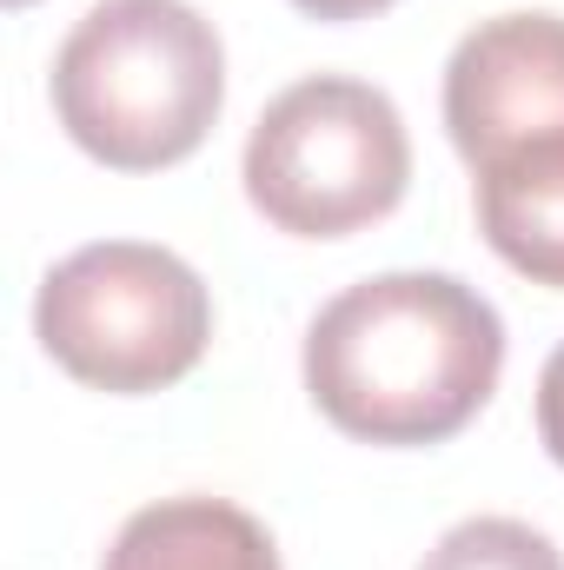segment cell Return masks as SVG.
<instances>
[{"mask_svg": "<svg viewBox=\"0 0 564 570\" xmlns=\"http://www.w3.org/2000/svg\"><path fill=\"white\" fill-rule=\"evenodd\" d=\"M505 325L451 273H379L305 325L312 405L366 444H445L498 392Z\"/></svg>", "mask_w": 564, "mask_h": 570, "instance_id": "1", "label": "cell"}, {"mask_svg": "<svg viewBox=\"0 0 564 570\" xmlns=\"http://www.w3.org/2000/svg\"><path fill=\"white\" fill-rule=\"evenodd\" d=\"M226 107V47L186 0H100L54 53V114L67 140L114 173H159L213 134Z\"/></svg>", "mask_w": 564, "mask_h": 570, "instance_id": "2", "label": "cell"}, {"mask_svg": "<svg viewBox=\"0 0 564 570\" xmlns=\"http://www.w3.org/2000/svg\"><path fill=\"white\" fill-rule=\"evenodd\" d=\"M33 332L67 379L140 399L179 385L206 358L213 298L179 253L146 239H100L40 279Z\"/></svg>", "mask_w": 564, "mask_h": 570, "instance_id": "3", "label": "cell"}, {"mask_svg": "<svg viewBox=\"0 0 564 570\" xmlns=\"http://www.w3.org/2000/svg\"><path fill=\"white\" fill-rule=\"evenodd\" d=\"M412 140L399 107L346 73L285 87L246 140V199L292 239H346L406 199Z\"/></svg>", "mask_w": 564, "mask_h": 570, "instance_id": "4", "label": "cell"}, {"mask_svg": "<svg viewBox=\"0 0 564 570\" xmlns=\"http://www.w3.org/2000/svg\"><path fill=\"white\" fill-rule=\"evenodd\" d=\"M445 134L478 173L518 146L564 140V20L498 13L478 20L445 67Z\"/></svg>", "mask_w": 564, "mask_h": 570, "instance_id": "5", "label": "cell"}, {"mask_svg": "<svg viewBox=\"0 0 564 570\" xmlns=\"http://www.w3.org/2000/svg\"><path fill=\"white\" fill-rule=\"evenodd\" d=\"M478 233L512 273L564 292V140L478 166Z\"/></svg>", "mask_w": 564, "mask_h": 570, "instance_id": "6", "label": "cell"}, {"mask_svg": "<svg viewBox=\"0 0 564 570\" xmlns=\"http://www.w3.org/2000/svg\"><path fill=\"white\" fill-rule=\"evenodd\" d=\"M100 570H280V544L226 498H159L120 524Z\"/></svg>", "mask_w": 564, "mask_h": 570, "instance_id": "7", "label": "cell"}, {"mask_svg": "<svg viewBox=\"0 0 564 570\" xmlns=\"http://www.w3.org/2000/svg\"><path fill=\"white\" fill-rule=\"evenodd\" d=\"M419 570H564L558 544L518 518H465L451 524Z\"/></svg>", "mask_w": 564, "mask_h": 570, "instance_id": "8", "label": "cell"}, {"mask_svg": "<svg viewBox=\"0 0 564 570\" xmlns=\"http://www.w3.org/2000/svg\"><path fill=\"white\" fill-rule=\"evenodd\" d=\"M538 438H545V451L564 464V345L545 358V372H538Z\"/></svg>", "mask_w": 564, "mask_h": 570, "instance_id": "9", "label": "cell"}, {"mask_svg": "<svg viewBox=\"0 0 564 570\" xmlns=\"http://www.w3.org/2000/svg\"><path fill=\"white\" fill-rule=\"evenodd\" d=\"M299 13H312V20H366V13H379V7H392V0H292Z\"/></svg>", "mask_w": 564, "mask_h": 570, "instance_id": "10", "label": "cell"}, {"mask_svg": "<svg viewBox=\"0 0 564 570\" xmlns=\"http://www.w3.org/2000/svg\"><path fill=\"white\" fill-rule=\"evenodd\" d=\"M7 7H27V0H7Z\"/></svg>", "mask_w": 564, "mask_h": 570, "instance_id": "11", "label": "cell"}]
</instances>
